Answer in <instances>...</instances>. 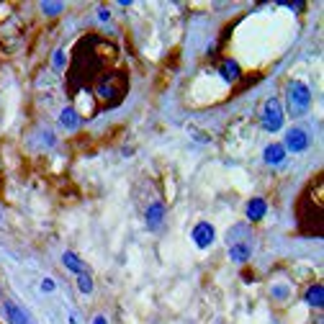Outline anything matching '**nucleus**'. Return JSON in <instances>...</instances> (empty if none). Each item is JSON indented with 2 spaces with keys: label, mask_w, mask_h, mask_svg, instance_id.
<instances>
[{
  "label": "nucleus",
  "mask_w": 324,
  "mask_h": 324,
  "mask_svg": "<svg viewBox=\"0 0 324 324\" xmlns=\"http://www.w3.org/2000/svg\"><path fill=\"white\" fill-rule=\"evenodd\" d=\"M250 244H244V242H234V244H229V258L234 260V263H247L250 260Z\"/></svg>",
  "instance_id": "nucleus-5"
},
{
  "label": "nucleus",
  "mask_w": 324,
  "mask_h": 324,
  "mask_svg": "<svg viewBox=\"0 0 324 324\" xmlns=\"http://www.w3.org/2000/svg\"><path fill=\"white\" fill-rule=\"evenodd\" d=\"M41 291H54V283L52 281H44L41 283Z\"/></svg>",
  "instance_id": "nucleus-16"
},
{
  "label": "nucleus",
  "mask_w": 324,
  "mask_h": 324,
  "mask_svg": "<svg viewBox=\"0 0 324 324\" xmlns=\"http://www.w3.org/2000/svg\"><path fill=\"white\" fill-rule=\"evenodd\" d=\"M108 16H111V13H108L106 8H103V10H98V18H100V21H108Z\"/></svg>",
  "instance_id": "nucleus-17"
},
{
  "label": "nucleus",
  "mask_w": 324,
  "mask_h": 324,
  "mask_svg": "<svg viewBox=\"0 0 324 324\" xmlns=\"http://www.w3.org/2000/svg\"><path fill=\"white\" fill-rule=\"evenodd\" d=\"M193 239H196L198 247H208V244L214 242V227L206 224V221L196 224V229H193Z\"/></svg>",
  "instance_id": "nucleus-4"
},
{
  "label": "nucleus",
  "mask_w": 324,
  "mask_h": 324,
  "mask_svg": "<svg viewBox=\"0 0 324 324\" xmlns=\"http://www.w3.org/2000/svg\"><path fill=\"white\" fill-rule=\"evenodd\" d=\"M59 121H62V126L70 129V131H75L77 126H80V118H77V114H75L72 108H64L62 116H59Z\"/></svg>",
  "instance_id": "nucleus-11"
},
{
  "label": "nucleus",
  "mask_w": 324,
  "mask_h": 324,
  "mask_svg": "<svg viewBox=\"0 0 324 324\" xmlns=\"http://www.w3.org/2000/svg\"><path fill=\"white\" fill-rule=\"evenodd\" d=\"M93 324H108V322H106L103 317H95V319H93Z\"/></svg>",
  "instance_id": "nucleus-19"
},
{
  "label": "nucleus",
  "mask_w": 324,
  "mask_h": 324,
  "mask_svg": "<svg viewBox=\"0 0 324 324\" xmlns=\"http://www.w3.org/2000/svg\"><path fill=\"white\" fill-rule=\"evenodd\" d=\"M62 62H64V57H62V52H57V57H54V64H57V67H62Z\"/></svg>",
  "instance_id": "nucleus-18"
},
{
  "label": "nucleus",
  "mask_w": 324,
  "mask_h": 324,
  "mask_svg": "<svg viewBox=\"0 0 324 324\" xmlns=\"http://www.w3.org/2000/svg\"><path fill=\"white\" fill-rule=\"evenodd\" d=\"M221 77H224L227 83L239 80V64H237V62H232V59H227L224 64H221Z\"/></svg>",
  "instance_id": "nucleus-10"
},
{
  "label": "nucleus",
  "mask_w": 324,
  "mask_h": 324,
  "mask_svg": "<svg viewBox=\"0 0 324 324\" xmlns=\"http://www.w3.org/2000/svg\"><path fill=\"white\" fill-rule=\"evenodd\" d=\"M309 147V134L304 129H288L286 131V147L283 149H291V152H304Z\"/></svg>",
  "instance_id": "nucleus-3"
},
{
  "label": "nucleus",
  "mask_w": 324,
  "mask_h": 324,
  "mask_svg": "<svg viewBox=\"0 0 324 324\" xmlns=\"http://www.w3.org/2000/svg\"><path fill=\"white\" fill-rule=\"evenodd\" d=\"M283 160H286L283 144H270V147L265 149V162H267V165H281Z\"/></svg>",
  "instance_id": "nucleus-6"
},
{
  "label": "nucleus",
  "mask_w": 324,
  "mask_h": 324,
  "mask_svg": "<svg viewBox=\"0 0 324 324\" xmlns=\"http://www.w3.org/2000/svg\"><path fill=\"white\" fill-rule=\"evenodd\" d=\"M77 288H80L83 294H90L93 291V281L88 275H80V278H77Z\"/></svg>",
  "instance_id": "nucleus-14"
},
{
  "label": "nucleus",
  "mask_w": 324,
  "mask_h": 324,
  "mask_svg": "<svg viewBox=\"0 0 324 324\" xmlns=\"http://www.w3.org/2000/svg\"><path fill=\"white\" fill-rule=\"evenodd\" d=\"M64 265L70 267V270H75V273H83V263L77 260V255H72V252H64Z\"/></svg>",
  "instance_id": "nucleus-13"
},
{
  "label": "nucleus",
  "mask_w": 324,
  "mask_h": 324,
  "mask_svg": "<svg viewBox=\"0 0 324 324\" xmlns=\"http://www.w3.org/2000/svg\"><path fill=\"white\" fill-rule=\"evenodd\" d=\"M162 216H165V206L162 204H152L147 208V224H149V229H157L162 224Z\"/></svg>",
  "instance_id": "nucleus-7"
},
{
  "label": "nucleus",
  "mask_w": 324,
  "mask_h": 324,
  "mask_svg": "<svg viewBox=\"0 0 324 324\" xmlns=\"http://www.w3.org/2000/svg\"><path fill=\"white\" fill-rule=\"evenodd\" d=\"M41 10L44 13H49V16H57L62 10V3H41Z\"/></svg>",
  "instance_id": "nucleus-15"
},
{
  "label": "nucleus",
  "mask_w": 324,
  "mask_h": 324,
  "mask_svg": "<svg viewBox=\"0 0 324 324\" xmlns=\"http://www.w3.org/2000/svg\"><path fill=\"white\" fill-rule=\"evenodd\" d=\"M5 311H8V317H10V322H13V324H29V317H26L18 306L5 304Z\"/></svg>",
  "instance_id": "nucleus-12"
},
{
  "label": "nucleus",
  "mask_w": 324,
  "mask_h": 324,
  "mask_svg": "<svg viewBox=\"0 0 324 324\" xmlns=\"http://www.w3.org/2000/svg\"><path fill=\"white\" fill-rule=\"evenodd\" d=\"M263 126H265V131H278L283 126V106H281V100L278 98L265 100V106H263Z\"/></svg>",
  "instance_id": "nucleus-2"
},
{
  "label": "nucleus",
  "mask_w": 324,
  "mask_h": 324,
  "mask_svg": "<svg viewBox=\"0 0 324 324\" xmlns=\"http://www.w3.org/2000/svg\"><path fill=\"white\" fill-rule=\"evenodd\" d=\"M286 100H288V114L291 116H301V114H306V108L311 106V90L304 85V83H288L286 88Z\"/></svg>",
  "instance_id": "nucleus-1"
},
{
  "label": "nucleus",
  "mask_w": 324,
  "mask_h": 324,
  "mask_svg": "<svg viewBox=\"0 0 324 324\" xmlns=\"http://www.w3.org/2000/svg\"><path fill=\"white\" fill-rule=\"evenodd\" d=\"M306 304H309V306H322V304H324V286H322V283L311 286L309 291H306Z\"/></svg>",
  "instance_id": "nucleus-9"
},
{
  "label": "nucleus",
  "mask_w": 324,
  "mask_h": 324,
  "mask_svg": "<svg viewBox=\"0 0 324 324\" xmlns=\"http://www.w3.org/2000/svg\"><path fill=\"white\" fill-rule=\"evenodd\" d=\"M265 211H267V204H265L263 198H252L250 204H247V216H250L252 221L263 219V216H265Z\"/></svg>",
  "instance_id": "nucleus-8"
}]
</instances>
